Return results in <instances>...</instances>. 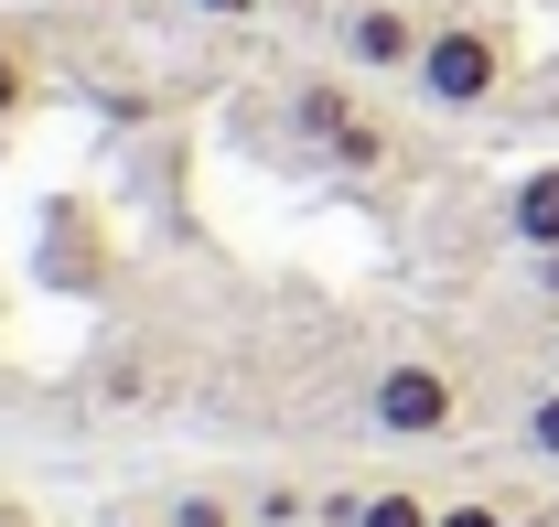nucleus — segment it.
Wrapping results in <instances>:
<instances>
[{
	"label": "nucleus",
	"instance_id": "f257e3e1",
	"mask_svg": "<svg viewBox=\"0 0 559 527\" xmlns=\"http://www.w3.org/2000/svg\"><path fill=\"white\" fill-rule=\"evenodd\" d=\"M366 431L377 442H452L463 431V377L441 355H388L366 377Z\"/></svg>",
	"mask_w": 559,
	"mask_h": 527
},
{
	"label": "nucleus",
	"instance_id": "f03ea898",
	"mask_svg": "<svg viewBox=\"0 0 559 527\" xmlns=\"http://www.w3.org/2000/svg\"><path fill=\"white\" fill-rule=\"evenodd\" d=\"M409 86L430 108H495V97H506V33H495V22H430Z\"/></svg>",
	"mask_w": 559,
	"mask_h": 527
},
{
	"label": "nucleus",
	"instance_id": "7ed1b4c3",
	"mask_svg": "<svg viewBox=\"0 0 559 527\" xmlns=\"http://www.w3.org/2000/svg\"><path fill=\"white\" fill-rule=\"evenodd\" d=\"M345 66L355 75H409L419 66V44H430V22H419L409 0H366V11H345Z\"/></svg>",
	"mask_w": 559,
	"mask_h": 527
},
{
	"label": "nucleus",
	"instance_id": "20e7f679",
	"mask_svg": "<svg viewBox=\"0 0 559 527\" xmlns=\"http://www.w3.org/2000/svg\"><path fill=\"white\" fill-rule=\"evenodd\" d=\"M355 119H366L355 75H301V86H290V140H301L312 162H323V151H334V140L355 130Z\"/></svg>",
	"mask_w": 559,
	"mask_h": 527
},
{
	"label": "nucleus",
	"instance_id": "39448f33",
	"mask_svg": "<svg viewBox=\"0 0 559 527\" xmlns=\"http://www.w3.org/2000/svg\"><path fill=\"white\" fill-rule=\"evenodd\" d=\"M506 237L538 259V248H559V162H527L516 184H506Z\"/></svg>",
	"mask_w": 559,
	"mask_h": 527
},
{
	"label": "nucleus",
	"instance_id": "423d86ee",
	"mask_svg": "<svg viewBox=\"0 0 559 527\" xmlns=\"http://www.w3.org/2000/svg\"><path fill=\"white\" fill-rule=\"evenodd\" d=\"M355 527H441V495H419V484H366V495H355Z\"/></svg>",
	"mask_w": 559,
	"mask_h": 527
},
{
	"label": "nucleus",
	"instance_id": "0eeeda50",
	"mask_svg": "<svg viewBox=\"0 0 559 527\" xmlns=\"http://www.w3.org/2000/svg\"><path fill=\"white\" fill-rule=\"evenodd\" d=\"M33 97H44V66H33V44H22V33H0V130H11Z\"/></svg>",
	"mask_w": 559,
	"mask_h": 527
},
{
	"label": "nucleus",
	"instance_id": "6e6552de",
	"mask_svg": "<svg viewBox=\"0 0 559 527\" xmlns=\"http://www.w3.org/2000/svg\"><path fill=\"white\" fill-rule=\"evenodd\" d=\"M516 442H527L538 462H559V377H549V388H527V398H516Z\"/></svg>",
	"mask_w": 559,
	"mask_h": 527
},
{
	"label": "nucleus",
	"instance_id": "1a4fd4ad",
	"mask_svg": "<svg viewBox=\"0 0 559 527\" xmlns=\"http://www.w3.org/2000/svg\"><path fill=\"white\" fill-rule=\"evenodd\" d=\"M312 517H323V495H301V484H270L248 506V527H312Z\"/></svg>",
	"mask_w": 559,
	"mask_h": 527
},
{
	"label": "nucleus",
	"instance_id": "9d476101",
	"mask_svg": "<svg viewBox=\"0 0 559 527\" xmlns=\"http://www.w3.org/2000/svg\"><path fill=\"white\" fill-rule=\"evenodd\" d=\"M162 527H248V506H226V495H173Z\"/></svg>",
	"mask_w": 559,
	"mask_h": 527
},
{
	"label": "nucleus",
	"instance_id": "9b49d317",
	"mask_svg": "<svg viewBox=\"0 0 559 527\" xmlns=\"http://www.w3.org/2000/svg\"><path fill=\"white\" fill-rule=\"evenodd\" d=\"M441 527H516V506H506V495H452Z\"/></svg>",
	"mask_w": 559,
	"mask_h": 527
},
{
	"label": "nucleus",
	"instance_id": "f8f14e48",
	"mask_svg": "<svg viewBox=\"0 0 559 527\" xmlns=\"http://www.w3.org/2000/svg\"><path fill=\"white\" fill-rule=\"evenodd\" d=\"M527 291H538V302L559 313V248H538V259H527Z\"/></svg>",
	"mask_w": 559,
	"mask_h": 527
},
{
	"label": "nucleus",
	"instance_id": "ddd939ff",
	"mask_svg": "<svg viewBox=\"0 0 559 527\" xmlns=\"http://www.w3.org/2000/svg\"><path fill=\"white\" fill-rule=\"evenodd\" d=\"M183 11H205V22H248L259 0H183Z\"/></svg>",
	"mask_w": 559,
	"mask_h": 527
},
{
	"label": "nucleus",
	"instance_id": "4468645a",
	"mask_svg": "<svg viewBox=\"0 0 559 527\" xmlns=\"http://www.w3.org/2000/svg\"><path fill=\"white\" fill-rule=\"evenodd\" d=\"M516 527H559V506H527V517H516Z\"/></svg>",
	"mask_w": 559,
	"mask_h": 527
},
{
	"label": "nucleus",
	"instance_id": "2eb2a0df",
	"mask_svg": "<svg viewBox=\"0 0 559 527\" xmlns=\"http://www.w3.org/2000/svg\"><path fill=\"white\" fill-rule=\"evenodd\" d=\"M119 527H140V517H119Z\"/></svg>",
	"mask_w": 559,
	"mask_h": 527
}]
</instances>
